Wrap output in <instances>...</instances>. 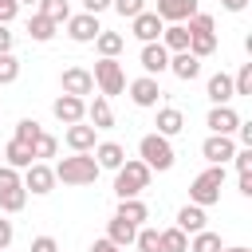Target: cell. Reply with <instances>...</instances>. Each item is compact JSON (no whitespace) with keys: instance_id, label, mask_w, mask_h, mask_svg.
Returning <instances> with one entry per match:
<instances>
[{"instance_id":"obj_16","label":"cell","mask_w":252,"mask_h":252,"mask_svg":"<svg viewBox=\"0 0 252 252\" xmlns=\"http://www.w3.org/2000/svg\"><path fill=\"white\" fill-rule=\"evenodd\" d=\"M165 71H173L181 83H193V79L201 75V59L189 55V51H169V67H165Z\"/></svg>"},{"instance_id":"obj_19","label":"cell","mask_w":252,"mask_h":252,"mask_svg":"<svg viewBox=\"0 0 252 252\" xmlns=\"http://www.w3.org/2000/svg\"><path fill=\"white\" fill-rule=\"evenodd\" d=\"M87 122H91L94 130H110V126H114V110H110V98H106V94H94V98L87 102Z\"/></svg>"},{"instance_id":"obj_13","label":"cell","mask_w":252,"mask_h":252,"mask_svg":"<svg viewBox=\"0 0 252 252\" xmlns=\"http://www.w3.org/2000/svg\"><path fill=\"white\" fill-rule=\"evenodd\" d=\"M138 63H142V71H146V75H161V71L169 67V51L161 47V39H154V43H142V55H138Z\"/></svg>"},{"instance_id":"obj_2","label":"cell","mask_w":252,"mask_h":252,"mask_svg":"<svg viewBox=\"0 0 252 252\" xmlns=\"http://www.w3.org/2000/svg\"><path fill=\"white\" fill-rule=\"evenodd\" d=\"M51 169H55V181H63V185H91L102 173L98 161H94V154H71V158H63Z\"/></svg>"},{"instance_id":"obj_5","label":"cell","mask_w":252,"mask_h":252,"mask_svg":"<svg viewBox=\"0 0 252 252\" xmlns=\"http://www.w3.org/2000/svg\"><path fill=\"white\" fill-rule=\"evenodd\" d=\"M91 79H94V87H98L106 98L126 91V71H122V63H118V59H98V63H94V71H91Z\"/></svg>"},{"instance_id":"obj_51","label":"cell","mask_w":252,"mask_h":252,"mask_svg":"<svg viewBox=\"0 0 252 252\" xmlns=\"http://www.w3.org/2000/svg\"><path fill=\"white\" fill-rule=\"evenodd\" d=\"M220 4H224L228 12H244V8H248V0H220Z\"/></svg>"},{"instance_id":"obj_50","label":"cell","mask_w":252,"mask_h":252,"mask_svg":"<svg viewBox=\"0 0 252 252\" xmlns=\"http://www.w3.org/2000/svg\"><path fill=\"white\" fill-rule=\"evenodd\" d=\"M240 193L252 197V173H240Z\"/></svg>"},{"instance_id":"obj_21","label":"cell","mask_w":252,"mask_h":252,"mask_svg":"<svg viewBox=\"0 0 252 252\" xmlns=\"http://www.w3.org/2000/svg\"><path fill=\"white\" fill-rule=\"evenodd\" d=\"M205 220H209V217H205V209H201V205H193V201L177 209V228H181L185 236L201 232V228H205Z\"/></svg>"},{"instance_id":"obj_27","label":"cell","mask_w":252,"mask_h":252,"mask_svg":"<svg viewBox=\"0 0 252 252\" xmlns=\"http://www.w3.org/2000/svg\"><path fill=\"white\" fill-rule=\"evenodd\" d=\"M55 28H59V24H51L43 12H32V20H28V35H32L35 43H47V39H55Z\"/></svg>"},{"instance_id":"obj_8","label":"cell","mask_w":252,"mask_h":252,"mask_svg":"<svg viewBox=\"0 0 252 252\" xmlns=\"http://www.w3.org/2000/svg\"><path fill=\"white\" fill-rule=\"evenodd\" d=\"M102 32V24H98V16H91V12H79V16H67V35L75 39V43H94V35Z\"/></svg>"},{"instance_id":"obj_36","label":"cell","mask_w":252,"mask_h":252,"mask_svg":"<svg viewBox=\"0 0 252 252\" xmlns=\"http://www.w3.org/2000/svg\"><path fill=\"white\" fill-rule=\"evenodd\" d=\"M20 79V59L12 55V51H4L0 55V87H8V83H16Z\"/></svg>"},{"instance_id":"obj_43","label":"cell","mask_w":252,"mask_h":252,"mask_svg":"<svg viewBox=\"0 0 252 252\" xmlns=\"http://www.w3.org/2000/svg\"><path fill=\"white\" fill-rule=\"evenodd\" d=\"M20 16V4L16 0H0V24H12Z\"/></svg>"},{"instance_id":"obj_41","label":"cell","mask_w":252,"mask_h":252,"mask_svg":"<svg viewBox=\"0 0 252 252\" xmlns=\"http://www.w3.org/2000/svg\"><path fill=\"white\" fill-rule=\"evenodd\" d=\"M232 165H236V173H252V146H240L232 154Z\"/></svg>"},{"instance_id":"obj_28","label":"cell","mask_w":252,"mask_h":252,"mask_svg":"<svg viewBox=\"0 0 252 252\" xmlns=\"http://www.w3.org/2000/svg\"><path fill=\"white\" fill-rule=\"evenodd\" d=\"M134 224L130 220H122V217H110V224H106V240H114L118 248H126V244H134Z\"/></svg>"},{"instance_id":"obj_12","label":"cell","mask_w":252,"mask_h":252,"mask_svg":"<svg viewBox=\"0 0 252 252\" xmlns=\"http://www.w3.org/2000/svg\"><path fill=\"white\" fill-rule=\"evenodd\" d=\"M59 87H63V94H91L94 91V79H91V71L87 67H67L63 75H59Z\"/></svg>"},{"instance_id":"obj_35","label":"cell","mask_w":252,"mask_h":252,"mask_svg":"<svg viewBox=\"0 0 252 252\" xmlns=\"http://www.w3.org/2000/svg\"><path fill=\"white\" fill-rule=\"evenodd\" d=\"M39 12H43L51 24H67V16H71V4H67V0H39Z\"/></svg>"},{"instance_id":"obj_26","label":"cell","mask_w":252,"mask_h":252,"mask_svg":"<svg viewBox=\"0 0 252 252\" xmlns=\"http://www.w3.org/2000/svg\"><path fill=\"white\" fill-rule=\"evenodd\" d=\"M122 47H126V39H122L118 32H106V28H102V32L94 35V51H98L102 59H118Z\"/></svg>"},{"instance_id":"obj_22","label":"cell","mask_w":252,"mask_h":252,"mask_svg":"<svg viewBox=\"0 0 252 252\" xmlns=\"http://www.w3.org/2000/svg\"><path fill=\"white\" fill-rule=\"evenodd\" d=\"M0 158H4V165H12V169H28V165L35 161L32 146H28V142H16V138L4 146V154H0Z\"/></svg>"},{"instance_id":"obj_54","label":"cell","mask_w":252,"mask_h":252,"mask_svg":"<svg viewBox=\"0 0 252 252\" xmlns=\"http://www.w3.org/2000/svg\"><path fill=\"white\" fill-rule=\"evenodd\" d=\"M0 252H8V248H0Z\"/></svg>"},{"instance_id":"obj_52","label":"cell","mask_w":252,"mask_h":252,"mask_svg":"<svg viewBox=\"0 0 252 252\" xmlns=\"http://www.w3.org/2000/svg\"><path fill=\"white\" fill-rule=\"evenodd\" d=\"M220 252H252V248H244V244H232V248H220Z\"/></svg>"},{"instance_id":"obj_39","label":"cell","mask_w":252,"mask_h":252,"mask_svg":"<svg viewBox=\"0 0 252 252\" xmlns=\"http://www.w3.org/2000/svg\"><path fill=\"white\" fill-rule=\"evenodd\" d=\"M110 8H114L122 20H134L138 12H146V0H110Z\"/></svg>"},{"instance_id":"obj_31","label":"cell","mask_w":252,"mask_h":252,"mask_svg":"<svg viewBox=\"0 0 252 252\" xmlns=\"http://www.w3.org/2000/svg\"><path fill=\"white\" fill-rule=\"evenodd\" d=\"M220 248H224V244H220V232L201 228V232L189 236V252H220Z\"/></svg>"},{"instance_id":"obj_1","label":"cell","mask_w":252,"mask_h":252,"mask_svg":"<svg viewBox=\"0 0 252 252\" xmlns=\"http://www.w3.org/2000/svg\"><path fill=\"white\" fill-rule=\"evenodd\" d=\"M150 165L142 158H126L118 169H114V197H142V189H150Z\"/></svg>"},{"instance_id":"obj_32","label":"cell","mask_w":252,"mask_h":252,"mask_svg":"<svg viewBox=\"0 0 252 252\" xmlns=\"http://www.w3.org/2000/svg\"><path fill=\"white\" fill-rule=\"evenodd\" d=\"M24 205H28V189H24V185H12V189L0 193V209H4V213H20Z\"/></svg>"},{"instance_id":"obj_29","label":"cell","mask_w":252,"mask_h":252,"mask_svg":"<svg viewBox=\"0 0 252 252\" xmlns=\"http://www.w3.org/2000/svg\"><path fill=\"white\" fill-rule=\"evenodd\" d=\"M189 55H197V59H205V55H213L217 51V32H193L189 35V47H185Z\"/></svg>"},{"instance_id":"obj_34","label":"cell","mask_w":252,"mask_h":252,"mask_svg":"<svg viewBox=\"0 0 252 252\" xmlns=\"http://www.w3.org/2000/svg\"><path fill=\"white\" fill-rule=\"evenodd\" d=\"M55 150H59V138H55V134H47V130H39V138L32 142V154H35V161H43V158H55Z\"/></svg>"},{"instance_id":"obj_14","label":"cell","mask_w":252,"mask_h":252,"mask_svg":"<svg viewBox=\"0 0 252 252\" xmlns=\"http://www.w3.org/2000/svg\"><path fill=\"white\" fill-rule=\"evenodd\" d=\"M154 12L161 16V24H185L197 12V0H158Z\"/></svg>"},{"instance_id":"obj_6","label":"cell","mask_w":252,"mask_h":252,"mask_svg":"<svg viewBox=\"0 0 252 252\" xmlns=\"http://www.w3.org/2000/svg\"><path fill=\"white\" fill-rule=\"evenodd\" d=\"M20 185H24L28 193L43 197V193H51V189H55V169H51L47 161H32V165L24 169V177H20Z\"/></svg>"},{"instance_id":"obj_24","label":"cell","mask_w":252,"mask_h":252,"mask_svg":"<svg viewBox=\"0 0 252 252\" xmlns=\"http://www.w3.org/2000/svg\"><path fill=\"white\" fill-rule=\"evenodd\" d=\"M114 217H122V220H130V224L138 228V224H146L150 209H146V201H142V197H122V201H118V213H114Z\"/></svg>"},{"instance_id":"obj_48","label":"cell","mask_w":252,"mask_h":252,"mask_svg":"<svg viewBox=\"0 0 252 252\" xmlns=\"http://www.w3.org/2000/svg\"><path fill=\"white\" fill-rule=\"evenodd\" d=\"M91 252H126V248H118L114 240H106V236H102V240H94V244H91Z\"/></svg>"},{"instance_id":"obj_4","label":"cell","mask_w":252,"mask_h":252,"mask_svg":"<svg viewBox=\"0 0 252 252\" xmlns=\"http://www.w3.org/2000/svg\"><path fill=\"white\" fill-rule=\"evenodd\" d=\"M220 185H224V165H209L205 173L193 177V185H189V201L201 205V209H209V205L220 201Z\"/></svg>"},{"instance_id":"obj_25","label":"cell","mask_w":252,"mask_h":252,"mask_svg":"<svg viewBox=\"0 0 252 252\" xmlns=\"http://www.w3.org/2000/svg\"><path fill=\"white\" fill-rule=\"evenodd\" d=\"M161 47L165 51H185L189 47V28L185 24H165L161 28Z\"/></svg>"},{"instance_id":"obj_53","label":"cell","mask_w":252,"mask_h":252,"mask_svg":"<svg viewBox=\"0 0 252 252\" xmlns=\"http://www.w3.org/2000/svg\"><path fill=\"white\" fill-rule=\"evenodd\" d=\"M16 4H20V8H24V4H28V8H39V0H16Z\"/></svg>"},{"instance_id":"obj_30","label":"cell","mask_w":252,"mask_h":252,"mask_svg":"<svg viewBox=\"0 0 252 252\" xmlns=\"http://www.w3.org/2000/svg\"><path fill=\"white\" fill-rule=\"evenodd\" d=\"M134 244H138V252H161V228L138 224V232H134Z\"/></svg>"},{"instance_id":"obj_20","label":"cell","mask_w":252,"mask_h":252,"mask_svg":"<svg viewBox=\"0 0 252 252\" xmlns=\"http://www.w3.org/2000/svg\"><path fill=\"white\" fill-rule=\"evenodd\" d=\"M94 161H98V169H118L122 161H126V150L118 146V142H94Z\"/></svg>"},{"instance_id":"obj_10","label":"cell","mask_w":252,"mask_h":252,"mask_svg":"<svg viewBox=\"0 0 252 252\" xmlns=\"http://www.w3.org/2000/svg\"><path fill=\"white\" fill-rule=\"evenodd\" d=\"M51 114H55L63 126H71V122H83V118H87V102H83L79 94H59V98L51 102Z\"/></svg>"},{"instance_id":"obj_46","label":"cell","mask_w":252,"mask_h":252,"mask_svg":"<svg viewBox=\"0 0 252 252\" xmlns=\"http://www.w3.org/2000/svg\"><path fill=\"white\" fill-rule=\"evenodd\" d=\"M106 8H110V0H83V12H91V16H98Z\"/></svg>"},{"instance_id":"obj_37","label":"cell","mask_w":252,"mask_h":252,"mask_svg":"<svg viewBox=\"0 0 252 252\" xmlns=\"http://www.w3.org/2000/svg\"><path fill=\"white\" fill-rule=\"evenodd\" d=\"M39 130H43V126H39L35 118H20V122H16V142H28V146H32V142L39 138Z\"/></svg>"},{"instance_id":"obj_11","label":"cell","mask_w":252,"mask_h":252,"mask_svg":"<svg viewBox=\"0 0 252 252\" xmlns=\"http://www.w3.org/2000/svg\"><path fill=\"white\" fill-rule=\"evenodd\" d=\"M94 134H98V130H94L91 122H71V126H67V134H63V142L71 146V154H91V150H94V142H98Z\"/></svg>"},{"instance_id":"obj_49","label":"cell","mask_w":252,"mask_h":252,"mask_svg":"<svg viewBox=\"0 0 252 252\" xmlns=\"http://www.w3.org/2000/svg\"><path fill=\"white\" fill-rule=\"evenodd\" d=\"M236 138H240V146H252V122H240L236 126Z\"/></svg>"},{"instance_id":"obj_7","label":"cell","mask_w":252,"mask_h":252,"mask_svg":"<svg viewBox=\"0 0 252 252\" xmlns=\"http://www.w3.org/2000/svg\"><path fill=\"white\" fill-rule=\"evenodd\" d=\"M201 154H205L209 165H224V161H232L236 142H232V134H209V138L201 142Z\"/></svg>"},{"instance_id":"obj_23","label":"cell","mask_w":252,"mask_h":252,"mask_svg":"<svg viewBox=\"0 0 252 252\" xmlns=\"http://www.w3.org/2000/svg\"><path fill=\"white\" fill-rule=\"evenodd\" d=\"M154 126H158V134L173 138V134H181V130H185V114H181L177 106H161V110H158V122H154Z\"/></svg>"},{"instance_id":"obj_38","label":"cell","mask_w":252,"mask_h":252,"mask_svg":"<svg viewBox=\"0 0 252 252\" xmlns=\"http://www.w3.org/2000/svg\"><path fill=\"white\" fill-rule=\"evenodd\" d=\"M185 28H189V35H193V32H217V20H213L209 12H193V16L185 20Z\"/></svg>"},{"instance_id":"obj_17","label":"cell","mask_w":252,"mask_h":252,"mask_svg":"<svg viewBox=\"0 0 252 252\" xmlns=\"http://www.w3.org/2000/svg\"><path fill=\"white\" fill-rule=\"evenodd\" d=\"M205 94H209V102H213V106H224V102H232V98H236V91H232V75H224V71L209 75V83H205Z\"/></svg>"},{"instance_id":"obj_9","label":"cell","mask_w":252,"mask_h":252,"mask_svg":"<svg viewBox=\"0 0 252 252\" xmlns=\"http://www.w3.org/2000/svg\"><path fill=\"white\" fill-rule=\"evenodd\" d=\"M165 91L158 87V79L154 75H142V79H134L130 83V102L134 106H142V110H150V106H158V98H161Z\"/></svg>"},{"instance_id":"obj_18","label":"cell","mask_w":252,"mask_h":252,"mask_svg":"<svg viewBox=\"0 0 252 252\" xmlns=\"http://www.w3.org/2000/svg\"><path fill=\"white\" fill-rule=\"evenodd\" d=\"M205 126H209L213 134H236V126H240V114H236V110L224 102V106H213V110H209Z\"/></svg>"},{"instance_id":"obj_45","label":"cell","mask_w":252,"mask_h":252,"mask_svg":"<svg viewBox=\"0 0 252 252\" xmlns=\"http://www.w3.org/2000/svg\"><path fill=\"white\" fill-rule=\"evenodd\" d=\"M12 236H16L12 220H8V217H0V248H8V244H12Z\"/></svg>"},{"instance_id":"obj_33","label":"cell","mask_w":252,"mask_h":252,"mask_svg":"<svg viewBox=\"0 0 252 252\" xmlns=\"http://www.w3.org/2000/svg\"><path fill=\"white\" fill-rule=\"evenodd\" d=\"M161 252H189V236L173 224V228H161Z\"/></svg>"},{"instance_id":"obj_44","label":"cell","mask_w":252,"mask_h":252,"mask_svg":"<svg viewBox=\"0 0 252 252\" xmlns=\"http://www.w3.org/2000/svg\"><path fill=\"white\" fill-rule=\"evenodd\" d=\"M32 252H59V244H55V236H35Z\"/></svg>"},{"instance_id":"obj_42","label":"cell","mask_w":252,"mask_h":252,"mask_svg":"<svg viewBox=\"0 0 252 252\" xmlns=\"http://www.w3.org/2000/svg\"><path fill=\"white\" fill-rule=\"evenodd\" d=\"M12 185H20V169H12V165H4V161H0V193H4V189H12Z\"/></svg>"},{"instance_id":"obj_15","label":"cell","mask_w":252,"mask_h":252,"mask_svg":"<svg viewBox=\"0 0 252 252\" xmlns=\"http://www.w3.org/2000/svg\"><path fill=\"white\" fill-rule=\"evenodd\" d=\"M130 28H134V35L142 39V43H154V39H161V16L158 12H138L134 20H130Z\"/></svg>"},{"instance_id":"obj_3","label":"cell","mask_w":252,"mask_h":252,"mask_svg":"<svg viewBox=\"0 0 252 252\" xmlns=\"http://www.w3.org/2000/svg\"><path fill=\"white\" fill-rule=\"evenodd\" d=\"M138 158L150 165V169H158V173H165V169H173V161H177V154H173V146H169V138L165 134H142V142H138Z\"/></svg>"},{"instance_id":"obj_40","label":"cell","mask_w":252,"mask_h":252,"mask_svg":"<svg viewBox=\"0 0 252 252\" xmlns=\"http://www.w3.org/2000/svg\"><path fill=\"white\" fill-rule=\"evenodd\" d=\"M232 91H236V94H252V63H244V67L232 75Z\"/></svg>"},{"instance_id":"obj_47","label":"cell","mask_w":252,"mask_h":252,"mask_svg":"<svg viewBox=\"0 0 252 252\" xmlns=\"http://www.w3.org/2000/svg\"><path fill=\"white\" fill-rule=\"evenodd\" d=\"M12 43H16V35L8 32V24H0V55H4V51H12Z\"/></svg>"}]
</instances>
